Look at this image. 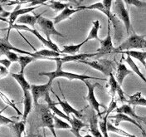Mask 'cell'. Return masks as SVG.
<instances>
[{"label": "cell", "mask_w": 146, "mask_h": 137, "mask_svg": "<svg viewBox=\"0 0 146 137\" xmlns=\"http://www.w3.org/2000/svg\"><path fill=\"white\" fill-rule=\"evenodd\" d=\"M113 1L110 0H104L100 1L98 3H96L94 4H91L90 6H77V9L83 10V9H91V10H99L102 12L106 17L108 18V20L111 22V23L114 26L115 29V38L116 39V42H119L121 38V29H120V22L118 18H116L114 14L111 13L110 9L112 6Z\"/></svg>", "instance_id": "1"}, {"label": "cell", "mask_w": 146, "mask_h": 137, "mask_svg": "<svg viewBox=\"0 0 146 137\" xmlns=\"http://www.w3.org/2000/svg\"><path fill=\"white\" fill-rule=\"evenodd\" d=\"M50 60H53L56 63V69L54 72H40L38 74V76H44L48 77V83L52 84V82L54 81V79H56L58 77H65L70 81L72 80H79L82 82H85L86 80L89 79H100V80H105L106 79H102V78H97V77H94V76H86V75H80V74H76L72 72H64L62 68V63L60 62V57H55V58H51Z\"/></svg>", "instance_id": "2"}, {"label": "cell", "mask_w": 146, "mask_h": 137, "mask_svg": "<svg viewBox=\"0 0 146 137\" xmlns=\"http://www.w3.org/2000/svg\"><path fill=\"white\" fill-rule=\"evenodd\" d=\"M146 48L145 35H137L133 31L131 36L125 40L121 44L115 48L114 52L121 53L125 51H131L134 49H142Z\"/></svg>", "instance_id": "3"}, {"label": "cell", "mask_w": 146, "mask_h": 137, "mask_svg": "<svg viewBox=\"0 0 146 137\" xmlns=\"http://www.w3.org/2000/svg\"><path fill=\"white\" fill-rule=\"evenodd\" d=\"M11 29L23 30V31H27V32H29V33H33L34 36L36 37V38H37V39H38V40H39L42 44H43V45L46 46V47H48V48H49V50H52V51H54V52H56V53H61V51H60L59 47L56 45L54 43H52L51 40L49 41V40H47V39H45L40 34V33H38V32H37V30H36V29L30 28V27H28L27 26H25V25H19V24H16V23H14L13 25L10 26V27H9V28H8L9 33H8V36H7V37H9V32H10V30H11Z\"/></svg>", "instance_id": "4"}, {"label": "cell", "mask_w": 146, "mask_h": 137, "mask_svg": "<svg viewBox=\"0 0 146 137\" xmlns=\"http://www.w3.org/2000/svg\"><path fill=\"white\" fill-rule=\"evenodd\" d=\"M113 3H114V12H115L114 15L120 21H122V23H124L125 27L127 33H129L130 29H132V26H131L129 14L128 10L125 7L124 1L117 0V1L113 2Z\"/></svg>", "instance_id": "5"}, {"label": "cell", "mask_w": 146, "mask_h": 137, "mask_svg": "<svg viewBox=\"0 0 146 137\" xmlns=\"http://www.w3.org/2000/svg\"><path fill=\"white\" fill-rule=\"evenodd\" d=\"M78 63L88 65L91 67L94 68L95 70L99 71L107 76H109L113 72V70H114V63L107 59H98L96 61L85 60V61H80Z\"/></svg>", "instance_id": "6"}, {"label": "cell", "mask_w": 146, "mask_h": 137, "mask_svg": "<svg viewBox=\"0 0 146 137\" xmlns=\"http://www.w3.org/2000/svg\"><path fill=\"white\" fill-rule=\"evenodd\" d=\"M84 83L86 84V86H87V89H88V94H87L86 96H84V98L89 102V104H90V106L92 107V109L94 110L95 111L97 112V114H98L97 116L99 118L102 117V114L103 113L100 112V107H105V106H102L101 104H100L98 102V100H96V98L95 93H94L95 92V88L97 86H100V84L97 83V82L96 83H94V84H91V82H89L88 80L85 81Z\"/></svg>", "instance_id": "7"}, {"label": "cell", "mask_w": 146, "mask_h": 137, "mask_svg": "<svg viewBox=\"0 0 146 137\" xmlns=\"http://www.w3.org/2000/svg\"><path fill=\"white\" fill-rule=\"evenodd\" d=\"M36 23L39 25L41 30L44 33V34L46 37L47 40L50 41V36L51 35H55V36H59L64 37V35H62L61 33H59L53 23V21L48 19V18H42V15L39 17Z\"/></svg>", "instance_id": "8"}, {"label": "cell", "mask_w": 146, "mask_h": 137, "mask_svg": "<svg viewBox=\"0 0 146 137\" xmlns=\"http://www.w3.org/2000/svg\"><path fill=\"white\" fill-rule=\"evenodd\" d=\"M107 28H108V32H107L106 37L103 40L100 39L99 41V43H100V47L96 51V59H99L102 56L110 53L114 52V50H115V47H114L113 43H112L111 35H110V22L109 20H108V27Z\"/></svg>", "instance_id": "9"}, {"label": "cell", "mask_w": 146, "mask_h": 137, "mask_svg": "<svg viewBox=\"0 0 146 137\" xmlns=\"http://www.w3.org/2000/svg\"><path fill=\"white\" fill-rule=\"evenodd\" d=\"M40 111H41V120H42V126L48 128L52 131L53 136L57 137L55 132L53 114L51 112V110L47 106L46 107L44 106H41Z\"/></svg>", "instance_id": "10"}, {"label": "cell", "mask_w": 146, "mask_h": 137, "mask_svg": "<svg viewBox=\"0 0 146 137\" xmlns=\"http://www.w3.org/2000/svg\"><path fill=\"white\" fill-rule=\"evenodd\" d=\"M52 89V84L46 83L44 85H31L30 92L33 96V100L34 102V105L37 106L38 100L41 97H45V96L49 93V91Z\"/></svg>", "instance_id": "11"}, {"label": "cell", "mask_w": 146, "mask_h": 137, "mask_svg": "<svg viewBox=\"0 0 146 137\" xmlns=\"http://www.w3.org/2000/svg\"><path fill=\"white\" fill-rule=\"evenodd\" d=\"M109 77V86L110 87V96H112V99H114V98H115V96L116 94H118L119 97V99H120V100H121L122 102L126 101L127 100H126L125 97V93H124V91H123L122 88H121V86L119 85V83L117 82V81L115 80V78L113 73H111V74L110 75Z\"/></svg>", "instance_id": "12"}, {"label": "cell", "mask_w": 146, "mask_h": 137, "mask_svg": "<svg viewBox=\"0 0 146 137\" xmlns=\"http://www.w3.org/2000/svg\"><path fill=\"white\" fill-rule=\"evenodd\" d=\"M40 6H36V7H32V8H24V9H21V5L18 4L16 9H14L11 13H10V16L9 17V27L13 25L15 23V22L17 21L20 16H23V15H25L27 14V13H30V12H33L34 10H36V9H38Z\"/></svg>", "instance_id": "13"}, {"label": "cell", "mask_w": 146, "mask_h": 137, "mask_svg": "<svg viewBox=\"0 0 146 137\" xmlns=\"http://www.w3.org/2000/svg\"><path fill=\"white\" fill-rule=\"evenodd\" d=\"M55 96H56V99L58 100L59 105L62 106V108L63 110L64 113H65L66 116H67L68 117H70V115L72 114V115H73L74 116H76L77 119H80V120H81V119L82 118V111H83L84 110H76L75 108H73L72 106L67 102V100H62L59 97H58V96H57L56 94H55Z\"/></svg>", "instance_id": "14"}, {"label": "cell", "mask_w": 146, "mask_h": 137, "mask_svg": "<svg viewBox=\"0 0 146 137\" xmlns=\"http://www.w3.org/2000/svg\"><path fill=\"white\" fill-rule=\"evenodd\" d=\"M110 118L114 119V123H115V126H119L121 122H124V121H125V122H129V123H131V124H133V125L136 126L137 127L139 128L142 132L145 131V130H144V128L142 127V126H141V125H140L137 120H135V119L129 117V116H128L125 115V114H122V113H117V114H116V115H115V116H110Z\"/></svg>", "instance_id": "15"}, {"label": "cell", "mask_w": 146, "mask_h": 137, "mask_svg": "<svg viewBox=\"0 0 146 137\" xmlns=\"http://www.w3.org/2000/svg\"><path fill=\"white\" fill-rule=\"evenodd\" d=\"M33 96L30 91L23 92V121L26 122L27 117L33 109Z\"/></svg>", "instance_id": "16"}, {"label": "cell", "mask_w": 146, "mask_h": 137, "mask_svg": "<svg viewBox=\"0 0 146 137\" xmlns=\"http://www.w3.org/2000/svg\"><path fill=\"white\" fill-rule=\"evenodd\" d=\"M96 53H81V54H76L72 56H65L63 57H60V62L62 63H66L69 62H80L85 61L90 57H96Z\"/></svg>", "instance_id": "17"}, {"label": "cell", "mask_w": 146, "mask_h": 137, "mask_svg": "<svg viewBox=\"0 0 146 137\" xmlns=\"http://www.w3.org/2000/svg\"><path fill=\"white\" fill-rule=\"evenodd\" d=\"M44 99H45V101L46 102V104H47V107L50 109V110H52V111L53 112L52 114H54V115H56V116H59V117H61V118L66 119V120L70 123V121H71L72 118H71V117H68L67 116H66L64 112H62L60 110L58 109V108L56 106V104L52 100L51 97H50L49 93H47V94L46 95L45 97H44Z\"/></svg>", "instance_id": "18"}, {"label": "cell", "mask_w": 146, "mask_h": 137, "mask_svg": "<svg viewBox=\"0 0 146 137\" xmlns=\"http://www.w3.org/2000/svg\"><path fill=\"white\" fill-rule=\"evenodd\" d=\"M70 125H71V132L76 137H82L80 134V131L83 127H86L88 126L86 123H84L82 120L77 119L76 116H74L72 115V120L70 121Z\"/></svg>", "instance_id": "19"}, {"label": "cell", "mask_w": 146, "mask_h": 137, "mask_svg": "<svg viewBox=\"0 0 146 137\" xmlns=\"http://www.w3.org/2000/svg\"><path fill=\"white\" fill-rule=\"evenodd\" d=\"M42 14L39 15H30V14H25L23 16H20L16 21V24L19 25H29L31 27H35L36 22L39 17Z\"/></svg>", "instance_id": "20"}, {"label": "cell", "mask_w": 146, "mask_h": 137, "mask_svg": "<svg viewBox=\"0 0 146 137\" xmlns=\"http://www.w3.org/2000/svg\"><path fill=\"white\" fill-rule=\"evenodd\" d=\"M133 72L132 71L127 69L126 66L122 63H119L117 67V72H116V76H115V80L117 81L119 86H122L124 79L125 78V76H127L128 75L131 74Z\"/></svg>", "instance_id": "21"}, {"label": "cell", "mask_w": 146, "mask_h": 137, "mask_svg": "<svg viewBox=\"0 0 146 137\" xmlns=\"http://www.w3.org/2000/svg\"><path fill=\"white\" fill-rule=\"evenodd\" d=\"M78 11H80V10L77 9H70L69 7H66V8L65 9H63L57 16H56V17L53 18V23H54V25L58 24L59 23L62 22L64 20L68 19L72 15H73L75 13H76V12H78Z\"/></svg>", "instance_id": "22"}, {"label": "cell", "mask_w": 146, "mask_h": 137, "mask_svg": "<svg viewBox=\"0 0 146 137\" xmlns=\"http://www.w3.org/2000/svg\"><path fill=\"white\" fill-rule=\"evenodd\" d=\"M11 76L16 80V82H18V85L20 86V87L22 88L23 92L30 91L31 85L26 80V78L24 76V73H11Z\"/></svg>", "instance_id": "23"}, {"label": "cell", "mask_w": 146, "mask_h": 137, "mask_svg": "<svg viewBox=\"0 0 146 137\" xmlns=\"http://www.w3.org/2000/svg\"><path fill=\"white\" fill-rule=\"evenodd\" d=\"M116 112L117 113H122V114H125L128 116L131 117V118L135 119V120H142L143 117L138 116L136 113L135 112V109H133L128 104H124L122 105L120 107H119L116 109Z\"/></svg>", "instance_id": "24"}, {"label": "cell", "mask_w": 146, "mask_h": 137, "mask_svg": "<svg viewBox=\"0 0 146 137\" xmlns=\"http://www.w3.org/2000/svg\"><path fill=\"white\" fill-rule=\"evenodd\" d=\"M128 105H132L134 106H146V99L142 96L141 92H137L133 96H129V100H126Z\"/></svg>", "instance_id": "25"}, {"label": "cell", "mask_w": 146, "mask_h": 137, "mask_svg": "<svg viewBox=\"0 0 146 137\" xmlns=\"http://www.w3.org/2000/svg\"><path fill=\"white\" fill-rule=\"evenodd\" d=\"M98 116L94 113L90 118V131L93 137H103L100 129L98 128Z\"/></svg>", "instance_id": "26"}, {"label": "cell", "mask_w": 146, "mask_h": 137, "mask_svg": "<svg viewBox=\"0 0 146 137\" xmlns=\"http://www.w3.org/2000/svg\"><path fill=\"white\" fill-rule=\"evenodd\" d=\"M25 123L24 121H19V122H13L12 124H9V127L10 128L11 131L13 132L14 137H22L23 133L25 130Z\"/></svg>", "instance_id": "27"}, {"label": "cell", "mask_w": 146, "mask_h": 137, "mask_svg": "<svg viewBox=\"0 0 146 137\" xmlns=\"http://www.w3.org/2000/svg\"><path fill=\"white\" fill-rule=\"evenodd\" d=\"M119 53H122V55L126 54L127 56H129L131 58L134 57L137 59L138 61H139L141 63L143 64L145 67L146 66V52H139V51H135V50H131V51H125V52H121Z\"/></svg>", "instance_id": "28"}, {"label": "cell", "mask_w": 146, "mask_h": 137, "mask_svg": "<svg viewBox=\"0 0 146 137\" xmlns=\"http://www.w3.org/2000/svg\"><path fill=\"white\" fill-rule=\"evenodd\" d=\"M92 24H93V26L91 27V31H90V33H89L87 37H86V40H85V43H86L87 42H89L90 40H92V39L97 40L98 42L100 40V38H99V37H98V32H99V29L100 28V21H99V20H96V21L93 22Z\"/></svg>", "instance_id": "29"}, {"label": "cell", "mask_w": 146, "mask_h": 137, "mask_svg": "<svg viewBox=\"0 0 146 137\" xmlns=\"http://www.w3.org/2000/svg\"><path fill=\"white\" fill-rule=\"evenodd\" d=\"M86 44L85 41L82 42L81 43L77 44V45H68L64 46L63 49L61 51V54H68L72 56V55H76V53H78L81 49L82 46Z\"/></svg>", "instance_id": "30"}, {"label": "cell", "mask_w": 146, "mask_h": 137, "mask_svg": "<svg viewBox=\"0 0 146 137\" xmlns=\"http://www.w3.org/2000/svg\"><path fill=\"white\" fill-rule=\"evenodd\" d=\"M123 58H124V55H123ZM125 59V58H124ZM125 61L129 64V66L131 67V69H132V72H135L136 75H138V76H139L144 82L146 83V78L145 76L143 75V73L141 72L140 71H139V67H138V66H137L136 64L135 63V62L133 61V59L129 57V56H127L126 57V58L125 59Z\"/></svg>", "instance_id": "31"}, {"label": "cell", "mask_w": 146, "mask_h": 137, "mask_svg": "<svg viewBox=\"0 0 146 137\" xmlns=\"http://www.w3.org/2000/svg\"><path fill=\"white\" fill-rule=\"evenodd\" d=\"M34 60H36V59L34 57H33L32 56H28V55L19 56L18 57V63H19L20 67H21L20 73H24L25 67H27L28 64L31 63L32 62H33Z\"/></svg>", "instance_id": "32"}, {"label": "cell", "mask_w": 146, "mask_h": 137, "mask_svg": "<svg viewBox=\"0 0 146 137\" xmlns=\"http://www.w3.org/2000/svg\"><path fill=\"white\" fill-rule=\"evenodd\" d=\"M107 130L108 132H112V133H115V134H117V135H119V136H125V137H136L134 135H131L129 133H128L126 131L121 130V129H119L117 126L112 125L110 122H108L107 121Z\"/></svg>", "instance_id": "33"}, {"label": "cell", "mask_w": 146, "mask_h": 137, "mask_svg": "<svg viewBox=\"0 0 146 137\" xmlns=\"http://www.w3.org/2000/svg\"><path fill=\"white\" fill-rule=\"evenodd\" d=\"M44 6H47L53 9L56 12H60V11L62 12L66 7H69V4L62 3V2H58V1H48L47 3H44Z\"/></svg>", "instance_id": "34"}, {"label": "cell", "mask_w": 146, "mask_h": 137, "mask_svg": "<svg viewBox=\"0 0 146 137\" xmlns=\"http://www.w3.org/2000/svg\"><path fill=\"white\" fill-rule=\"evenodd\" d=\"M53 120H54V128L57 130L61 129H71V125L67 122L63 121L62 119H60L58 116L53 114Z\"/></svg>", "instance_id": "35"}, {"label": "cell", "mask_w": 146, "mask_h": 137, "mask_svg": "<svg viewBox=\"0 0 146 137\" xmlns=\"http://www.w3.org/2000/svg\"><path fill=\"white\" fill-rule=\"evenodd\" d=\"M124 3H127L129 5H134L137 8L140 9H146V2L145 1H139V0H126L124 1Z\"/></svg>", "instance_id": "36"}, {"label": "cell", "mask_w": 146, "mask_h": 137, "mask_svg": "<svg viewBox=\"0 0 146 137\" xmlns=\"http://www.w3.org/2000/svg\"><path fill=\"white\" fill-rule=\"evenodd\" d=\"M7 57V59H9L11 63H18V56L17 53H15L13 51H8L4 53V54Z\"/></svg>", "instance_id": "37"}, {"label": "cell", "mask_w": 146, "mask_h": 137, "mask_svg": "<svg viewBox=\"0 0 146 137\" xmlns=\"http://www.w3.org/2000/svg\"><path fill=\"white\" fill-rule=\"evenodd\" d=\"M1 112L2 111H0V126H9V124H12V123L14 122L13 120H11V119H9L8 117H6V116H3L1 114Z\"/></svg>", "instance_id": "38"}, {"label": "cell", "mask_w": 146, "mask_h": 137, "mask_svg": "<svg viewBox=\"0 0 146 137\" xmlns=\"http://www.w3.org/2000/svg\"><path fill=\"white\" fill-rule=\"evenodd\" d=\"M9 74V69H7L5 67L0 65V79H3L6 77Z\"/></svg>", "instance_id": "39"}, {"label": "cell", "mask_w": 146, "mask_h": 137, "mask_svg": "<svg viewBox=\"0 0 146 137\" xmlns=\"http://www.w3.org/2000/svg\"><path fill=\"white\" fill-rule=\"evenodd\" d=\"M10 13H9L8 11H5L4 9H3V6L0 4V17L3 18H9V16H10Z\"/></svg>", "instance_id": "40"}, {"label": "cell", "mask_w": 146, "mask_h": 137, "mask_svg": "<svg viewBox=\"0 0 146 137\" xmlns=\"http://www.w3.org/2000/svg\"><path fill=\"white\" fill-rule=\"evenodd\" d=\"M11 62L9 61V59H0V64L3 67H5L7 69H9L11 66Z\"/></svg>", "instance_id": "41"}, {"label": "cell", "mask_w": 146, "mask_h": 137, "mask_svg": "<svg viewBox=\"0 0 146 137\" xmlns=\"http://www.w3.org/2000/svg\"><path fill=\"white\" fill-rule=\"evenodd\" d=\"M0 21H3V22H5V23H9V19H6V18H3L0 17Z\"/></svg>", "instance_id": "42"}, {"label": "cell", "mask_w": 146, "mask_h": 137, "mask_svg": "<svg viewBox=\"0 0 146 137\" xmlns=\"http://www.w3.org/2000/svg\"><path fill=\"white\" fill-rule=\"evenodd\" d=\"M24 137H42L41 136H38V135H32V136H27Z\"/></svg>", "instance_id": "43"}, {"label": "cell", "mask_w": 146, "mask_h": 137, "mask_svg": "<svg viewBox=\"0 0 146 137\" xmlns=\"http://www.w3.org/2000/svg\"><path fill=\"white\" fill-rule=\"evenodd\" d=\"M142 134H143V136L145 137H146V131H144V132H142Z\"/></svg>", "instance_id": "44"}, {"label": "cell", "mask_w": 146, "mask_h": 137, "mask_svg": "<svg viewBox=\"0 0 146 137\" xmlns=\"http://www.w3.org/2000/svg\"><path fill=\"white\" fill-rule=\"evenodd\" d=\"M82 137H93L91 135H86V136H82Z\"/></svg>", "instance_id": "45"}, {"label": "cell", "mask_w": 146, "mask_h": 137, "mask_svg": "<svg viewBox=\"0 0 146 137\" xmlns=\"http://www.w3.org/2000/svg\"><path fill=\"white\" fill-rule=\"evenodd\" d=\"M3 40V38H1V37H0V43H1V42H2Z\"/></svg>", "instance_id": "46"}, {"label": "cell", "mask_w": 146, "mask_h": 137, "mask_svg": "<svg viewBox=\"0 0 146 137\" xmlns=\"http://www.w3.org/2000/svg\"><path fill=\"white\" fill-rule=\"evenodd\" d=\"M145 68H146V66H145Z\"/></svg>", "instance_id": "47"}]
</instances>
